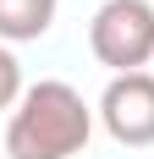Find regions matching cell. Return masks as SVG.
<instances>
[{
  "label": "cell",
  "instance_id": "5b68a950",
  "mask_svg": "<svg viewBox=\"0 0 154 159\" xmlns=\"http://www.w3.org/2000/svg\"><path fill=\"white\" fill-rule=\"evenodd\" d=\"M28 93V77H22V61H17L11 44H0V115H11Z\"/></svg>",
  "mask_w": 154,
  "mask_h": 159
},
{
  "label": "cell",
  "instance_id": "6da1fadb",
  "mask_svg": "<svg viewBox=\"0 0 154 159\" xmlns=\"http://www.w3.org/2000/svg\"><path fill=\"white\" fill-rule=\"evenodd\" d=\"M94 110L66 77H39L6 115V159H77L94 137Z\"/></svg>",
  "mask_w": 154,
  "mask_h": 159
},
{
  "label": "cell",
  "instance_id": "277c9868",
  "mask_svg": "<svg viewBox=\"0 0 154 159\" xmlns=\"http://www.w3.org/2000/svg\"><path fill=\"white\" fill-rule=\"evenodd\" d=\"M61 0H0V44H39L55 28Z\"/></svg>",
  "mask_w": 154,
  "mask_h": 159
},
{
  "label": "cell",
  "instance_id": "3957f363",
  "mask_svg": "<svg viewBox=\"0 0 154 159\" xmlns=\"http://www.w3.org/2000/svg\"><path fill=\"white\" fill-rule=\"evenodd\" d=\"M94 110H99V126L110 132V143H121V148H154V71L110 77Z\"/></svg>",
  "mask_w": 154,
  "mask_h": 159
},
{
  "label": "cell",
  "instance_id": "7a4b0ae2",
  "mask_svg": "<svg viewBox=\"0 0 154 159\" xmlns=\"http://www.w3.org/2000/svg\"><path fill=\"white\" fill-rule=\"evenodd\" d=\"M88 49L110 77L149 71L154 61V0H105L88 16Z\"/></svg>",
  "mask_w": 154,
  "mask_h": 159
}]
</instances>
